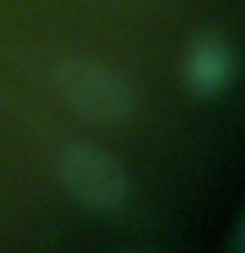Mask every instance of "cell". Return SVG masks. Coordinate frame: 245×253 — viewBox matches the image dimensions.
<instances>
[{
  "instance_id": "2",
  "label": "cell",
  "mask_w": 245,
  "mask_h": 253,
  "mask_svg": "<svg viewBox=\"0 0 245 253\" xmlns=\"http://www.w3.org/2000/svg\"><path fill=\"white\" fill-rule=\"evenodd\" d=\"M55 174L74 201L95 211L119 209L129 193V177L122 161L90 140L63 142L55 156Z\"/></svg>"
},
{
  "instance_id": "3",
  "label": "cell",
  "mask_w": 245,
  "mask_h": 253,
  "mask_svg": "<svg viewBox=\"0 0 245 253\" xmlns=\"http://www.w3.org/2000/svg\"><path fill=\"white\" fill-rule=\"evenodd\" d=\"M235 79V53L219 29H203L190 37L182 53V82L193 98H213Z\"/></svg>"
},
{
  "instance_id": "4",
  "label": "cell",
  "mask_w": 245,
  "mask_h": 253,
  "mask_svg": "<svg viewBox=\"0 0 245 253\" xmlns=\"http://www.w3.org/2000/svg\"><path fill=\"white\" fill-rule=\"evenodd\" d=\"M229 248L237 251V253H245V211L240 213V219H237V224H235V229H232Z\"/></svg>"
},
{
  "instance_id": "1",
  "label": "cell",
  "mask_w": 245,
  "mask_h": 253,
  "mask_svg": "<svg viewBox=\"0 0 245 253\" xmlns=\"http://www.w3.org/2000/svg\"><path fill=\"white\" fill-rule=\"evenodd\" d=\"M53 87L63 106L90 124H124L137 114L134 84L116 69L84 55H69L53 71Z\"/></svg>"
}]
</instances>
